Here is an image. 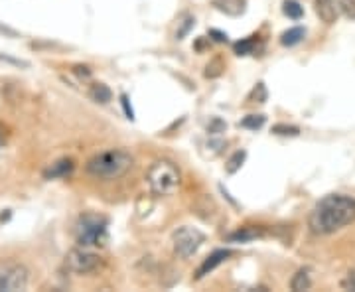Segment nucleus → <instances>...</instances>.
I'll use <instances>...</instances> for the list:
<instances>
[{"mask_svg": "<svg viewBox=\"0 0 355 292\" xmlns=\"http://www.w3.org/2000/svg\"><path fill=\"white\" fill-rule=\"evenodd\" d=\"M355 221V197L330 194L322 197L310 213L308 226L316 235H332Z\"/></svg>", "mask_w": 355, "mask_h": 292, "instance_id": "f257e3e1", "label": "nucleus"}, {"mask_svg": "<svg viewBox=\"0 0 355 292\" xmlns=\"http://www.w3.org/2000/svg\"><path fill=\"white\" fill-rule=\"evenodd\" d=\"M255 44H257V36H251V38H245L241 42H237L233 49H235L237 56H249V53L255 51Z\"/></svg>", "mask_w": 355, "mask_h": 292, "instance_id": "a211bd4d", "label": "nucleus"}, {"mask_svg": "<svg viewBox=\"0 0 355 292\" xmlns=\"http://www.w3.org/2000/svg\"><path fill=\"white\" fill-rule=\"evenodd\" d=\"M146 182L148 188L154 195H172L180 188L182 184V176L180 170L176 168V164L170 160H156L148 168L146 174Z\"/></svg>", "mask_w": 355, "mask_h": 292, "instance_id": "7ed1b4c3", "label": "nucleus"}, {"mask_svg": "<svg viewBox=\"0 0 355 292\" xmlns=\"http://www.w3.org/2000/svg\"><path fill=\"white\" fill-rule=\"evenodd\" d=\"M231 255H233V251H231V249H217V251H213L210 257L201 263V267L197 269L195 278H204L206 275H210L213 269H217L221 263H225Z\"/></svg>", "mask_w": 355, "mask_h": 292, "instance_id": "6e6552de", "label": "nucleus"}, {"mask_svg": "<svg viewBox=\"0 0 355 292\" xmlns=\"http://www.w3.org/2000/svg\"><path fill=\"white\" fill-rule=\"evenodd\" d=\"M213 6L219 12H225L227 16H241L247 2L245 0H213Z\"/></svg>", "mask_w": 355, "mask_h": 292, "instance_id": "9b49d317", "label": "nucleus"}, {"mask_svg": "<svg viewBox=\"0 0 355 292\" xmlns=\"http://www.w3.org/2000/svg\"><path fill=\"white\" fill-rule=\"evenodd\" d=\"M265 123H267V117L265 114H247L239 125H241L243 129L258 130L265 127Z\"/></svg>", "mask_w": 355, "mask_h": 292, "instance_id": "dca6fc26", "label": "nucleus"}, {"mask_svg": "<svg viewBox=\"0 0 355 292\" xmlns=\"http://www.w3.org/2000/svg\"><path fill=\"white\" fill-rule=\"evenodd\" d=\"M210 36H213V40H217V42H227V34L219 32V30H210Z\"/></svg>", "mask_w": 355, "mask_h": 292, "instance_id": "c756f323", "label": "nucleus"}, {"mask_svg": "<svg viewBox=\"0 0 355 292\" xmlns=\"http://www.w3.org/2000/svg\"><path fill=\"white\" fill-rule=\"evenodd\" d=\"M194 22H195V20L192 16L184 18V24H182V28H180V30H178V32H176L178 40L186 38V34H188V32H190V30H192V28H194Z\"/></svg>", "mask_w": 355, "mask_h": 292, "instance_id": "393cba45", "label": "nucleus"}, {"mask_svg": "<svg viewBox=\"0 0 355 292\" xmlns=\"http://www.w3.org/2000/svg\"><path fill=\"white\" fill-rule=\"evenodd\" d=\"M0 62H2V64L14 65V67H30V64H28V62H24V60H18V58H10V56H4V53H0Z\"/></svg>", "mask_w": 355, "mask_h": 292, "instance_id": "a878e982", "label": "nucleus"}, {"mask_svg": "<svg viewBox=\"0 0 355 292\" xmlns=\"http://www.w3.org/2000/svg\"><path fill=\"white\" fill-rule=\"evenodd\" d=\"M109 219L97 213H83L75 223V239L81 247H99L107 241Z\"/></svg>", "mask_w": 355, "mask_h": 292, "instance_id": "20e7f679", "label": "nucleus"}, {"mask_svg": "<svg viewBox=\"0 0 355 292\" xmlns=\"http://www.w3.org/2000/svg\"><path fill=\"white\" fill-rule=\"evenodd\" d=\"M245 158H247V152H245V150H237V152L229 158V162H227V172H229V174H235V172L243 166Z\"/></svg>", "mask_w": 355, "mask_h": 292, "instance_id": "6ab92c4d", "label": "nucleus"}, {"mask_svg": "<svg viewBox=\"0 0 355 292\" xmlns=\"http://www.w3.org/2000/svg\"><path fill=\"white\" fill-rule=\"evenodd\" d=\"M121 105H123V109H125V113H127V117H129L130 121H132V119H134V111H132V107H130L129 97H127L125 93L121 95Z\"/></svg>", "mask_w": 355, "mask_h": 292, "instance_id": "cd10ccee", "label": "nucleus"}, {"mask_svg": "<svg viewBox=\"0 0 355 292\" xmlns=\"http://www.w3.org/2000/svg\"><path fill=\"white\" fill-rule=\"evenodd\" d=\"M101 257L97 253L89 251L87 247H77V249H71L65 257V265L71 273H77V275H87V273H93L101 267Z\"/></svg>", "mask_w": 355, "mask_h": 292, "instance_id": "0eeeda50", "label": "nucleus"}, {"mask_svg": "<svg viewBox=\"0 0 355 292\" xmlns=\"http://www.w3.org/2000/svg\"><path fill=\"white\" fill-rule=\"evenodd\" d=\"M223 69H225L223 62H221L219 58H215V60H213V62L206 67V77H210V80H213V77H219V75L223 73Z\"/></svg>", "mask_w": 355, "mask_h": 292, "instance_id": "aec40b11", "label": "nucleus"}, {"mask_svg": "<svg viewBox=\"0 0 355 292\" xmlns=\"http://www.w3.org/2000/svg\"><path fill=\"white\" fill-rule=\"evenodd\" d=\"M304 36H306V30L300 28V26H296V28H291V30H286V32L280 36V44L284 48H292V46L300 44L304 40Z\"/></svg>", "mask_w": 355, "mask_h": 292, "instance_id": "ddd939ff", "label": "nucleus"}, {"mask_svg": "<svg viewBox=\"0 0 355 292\" xmlns=\"http://www.w3.org/2000/svg\"><path fill=\"white\" fill-rule=\"evenodd\" d=\"M273 132L275 134H282V136H298L300 129L298 127H292V125H275Z\"/></svg>", "mask_w": 355, "mask_h": 292, "instance_id": "4be33fe9", "label": "nucleus"}, {"mask_svg": "<svg viewBox=\"0 0 355 292\" xmlns=\"http://www.w3.org/2000/svg\"><path fill=\"white\" fill-rule=\"evenodd\" d=\"M338 8L343 12V16L355 20V0H338Z\"/></svg>", "mask_w": 355, "mask_h": 292, "instance_id": "412c9836", "label": "nucleus"}, {"mask_svg": "<svg viewBox=\"0 0 355 292\" xmlns=\"http://www.w3.org/2000/svg\"><path fill=\"white\" fill-rule=\"evenodd\" d=\"M73 168H75L73 160H69V158H62V160H58V162H53L51 166H49L48 170L44 172V178L46 180L67 178V176L73 172Z\"/></svg>", "mask_w": 355, "mask_h": 292, "instance_id": "9d476101", "label": "nucleus"}, {"mask_svg": "<svg viewBox=\"0 0 355 292\" xmlns=\"http://www.w3.org/2000/svg\"><path fill=\"white\" fill-rule=\"evenodd\" d=\"M206 241V235L199 229L190 228V226H182L174 231L172 235V243L174 251L180 259H190L192 255L197 253V249Z\"/></svg>", "mask_w": 355, "mask_h": 292, "instance_id": "39448f33", "label": "nucleus"}, {"mask_svg": "<svg viewBox=\"0 0 355 292\" xmlns=\"http://www.w3.org/2000/svg\"><path fill=\"white\" fill-rule=\"evenodd\" d=\"M132 156L123 148H114L107 152H99L89 162H87V172L99 180H117L125 176L132 168Z\"/></svg>", "mask_w": 355, "mask_h": 292, "instance_id": "f03ea898", "label": "nucleus"}, {"mask_svg": "<svg viewBox=\"0 0 355 292\" xmlns=\"http://www.w3.org/2000/svg\"><path fill=\"white\" fill-rule=\"evenodd\" d=\"M89 97L95 103H109L113 99V91L105 85V83H93L89 89Z\"/></svg>", "mask_w": 355, "mask_h": 292, "instance_id": "4468645a", "label": "nucleus"}, {"mask_svg": "<svg viewBox=\"0 0 355 292\" xmlns=\"http://www.w3.org/2000/svg\"><path fill=\"white\" fill-rule=\"evenodd\" d=\"M282 12L289 18H292V20H300V18L304 16V8H302L300 2H296V0H284Z\"/></svg>", "mask_w": 355, "mask_h": 292, "instance_id": "f3484780", "label": "nucleus"}, {"mask_svg": "<svg viewBox=\"0 0 355 292\" xmlns=\"http://www.w3.org/2000/svg\"><path fill=\"white\" fill-rule=\"evenodd\" d=\"M225 129H227L225 121H221L219 117H213V119H211V123L208 125V132H210V134H219V132H225Z\"/></svg>", "mask_w": 355, "mask_h": 292, "instance_id": "b1692460", "label": "nucleus"}, {"mask_svg": "<svg viewBox=\"0 0 355 292\" xmlns=\"http://www.w3.org/2000/svg\"><path fill=\"white\" fill-rule=\"evenodd\" d=\"M6 138H8V132H6V129L0 125V154H2V150H4V146H6Z\"/></svg>", "mask_w": 355, "mask_h": 292, "instance_id": "c85d7f7f", "label": "nucleus"}, {"mask_svg": "<svg viewBox=\"0 0 355 292\" xmlns=\"http://www.w3.org/2000/svg\"><path fill=\"white\" fill-rule=\"evenodd\" d=\"M28 269L20 263L0 265V292H20L28 287Z\"/></svg>", "mask_w": 355, "mask_h": 292, "instance_id": "423d86ee", "label": "nucleus"}, {"mask_svg": "<svg viewBox=\"0 0 355 292\" xmlns=\"http://www.w3.org/2000/svg\"><path fill=\"white\" fill-rule=\"evenodd\" d=\"M310 287H312V280H310V273H308V269H300L296 275L292 276V280H291L292 291H296V292L308 291Z\"/></svg>", "mask_w": 355, "mask_h": 292, "instance_id": "2eb2a0df", "label": "nucleus"}, {"mask_svg": "<svg viewBox=\"0 0 355 292\" xmlns=\"http://www.w3.org/2000/svg\"><path fill=\"white\" fill-rule=\"evenodd\" d=\"M269 97V93H267V87H265V83H258L257 87L253 89V93H251V101H255V103H265Z\"/></svg>", "mask_w": 355, "mask_h": 292, "instance_id": "5701e85b", "label": "nucleus"}, {"mask_svg": "<svg viewBox=\"0 0 355 292\" xmlns=\"http://www.w3.org/2000/svg\"><path fill=\"white\" fill-rule=\"evenodd\" d=\"M338 0H316V14L323 24H334L338 20Z\"/></svg>", "mask_w": 355, "mask_h": 292, "instance_id": "1a4fd4ad", "label": "nucleus"}, {"mask_svg": "<svg viewBox=\"0 0 355 292\" xmlns=\"http://www.w3.org/2000/svg\"><path fill=\"white\" fill-rule=\"evenodd\" d=\"M262 237V231L257 228H243L231 235H227V241H233V243H249L253 239Z\"/></svg>", "mask_w": 355, "mask_h": 292, "instance_id": "f8f14e48", "label": "nucleus"}, {"mask_svg": "<svg viewBox=\"0 0 355 292\" xmlns=\"http://www.w3.org/2000/svg\"><path fill=\"white\" fill-rule=\"evenodd\" d=\"M341 287L345 289V291H354L355 292V269L350 273V275L345 276L343 280H341Z\"/></svg>", "mask_w": 355, "mask_h": 292, "instance_id": "bb28decb", "label": "nucleus"}]
</instances>
